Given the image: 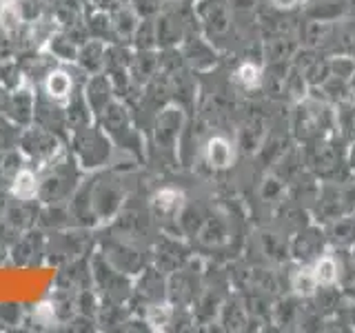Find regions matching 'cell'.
<instances>
[{"label":"cell","instance_id":"cell-3","mask_svg":"<svg viewBox=\"0 0 355 333\" xmlns=\"http://www.w3.org/2000/svg\"><path fill=\"white\" fill-rule=\"evenodd\" d=\"M69 89H71V80H69V76L62 74V71H55L49 76V80H47V92L51 98H64L67 94H69Z\"/></svg>","mask_w":355,"mask_h":333},{"label":"cell","instance_id":"cell-5","mask_svg":"<svg viewBox=\"0 0 355 333\" xmlns=\"http://www.w3.org/2000/svg\"><path fill=\"white\" fill-rule=\"evenodd\" d=\"M155 200H158V205L162 209H173L180 205V194L173 191V189H164V191H160L158 196H155Z\"/></svg>","mask_w":355,"mask_h":333},{"label":"cell","instance_id":"cell-2","mask_svg":"<svg viewBox=\"0 0 355 333\" xmlns=\"http://www.w3.org/2000/svg\"><path fill=\"white\" fill-rule=\"evenodd\" d=\"M207 153H209V162L214 164V166H227L229 158H231V147L225 140L216 138V140L209 142Z\"/></svg>","mask_w":355,"mask_h":333},{"label":"cell","instance_id":"cell-6","mask_svg":"<svg viewBox=\"0 0 355 333\" xmlns=\"http://www.w3.org/2000/svg\"><path fill=\"white\" fill-rule=\"evenodd\" d=\"M238 76H240V80L244 85H255V83H258V69H255L253 65H244L242 69L238 71Z\"/></svg>","mask_w":355,"mask_h":333},{"label":"cell","instance_id":"cell-8","mask_svg":"<svg viewBox=\"0 0 355 333\" xmlns=\"http://www.w3.org/2000/svg\"><path fill=\"white\" fill-rule=\"evenodd\" d=\"M14 0H0V5H11Z\"/></svg>","mask_w":355,"mask_h":333},{"label":"cell","instance_id":"cell-1","mask_svg":"<svg viewBox=\"0 0 355 333\" xmlns=\"http://www.w3.org/2000/svg\"><path fill=\"white\" fill-rule=\"evenodd\" d=\"M11 191H14V196H18L22 200H31L38 191L36 176H33L31 171H20L16 176V182H14V189H11Z\"/></svg>","mask_w":355,"mask_h":333},{"label":"cell","instance_id":"cell-4","mask_svg":"<svg viewBox=\"0 0 355 333\" xmlns=\"http://www.w3.org/2000/svg\"><path fill=\"white\" fill-rule=\"evenodd\" d=\"M313 278H315V280H320V282H333V280H336V264H333V260H329V258L322 260L318 264Z\"/></svg>","mask_w":355,"mask_h":333},{"label":"cell","instance_id":"cell-7","mask_svg":"<svg viewBox=\"0 0 355 333\" xmlns=\"http://www.w3.org/2000/svg\"><path fill=\"white\" fill-rule=\"evenodd\" d=\"M275 3L280 5V7H291V5L295 3V0H275Z\"/></svg>","mask_w":355,"mask_h":333}]
</instances>
